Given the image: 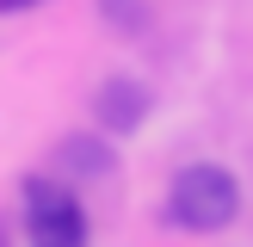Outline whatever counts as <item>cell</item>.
<instances>
[{
	"label": "cell",
	"instance_id": "obj_2",
	"mask_svg": "<svg viewBox=\"0 0 253 247\" xmlns=\"http://www.w3.org/2000/svg\"><path fill=\"white\" fill-rule=\"evenodd\" d=\"M25 204V241L31 247H93V229H86V210L74 198V179L62 173H31L19 185Z\"/></svg>",
	"mask_w": 253,
	"mask_h": 247
},
{
	"label": "cell",
	"instance_id": "obj_4",
	"mask_svg": "<svg viewBox=\"0 0 253 247\" xmlns=\"http://www.w3.org/2000/svg\"><path fill=\"white\" fill-rule=\"evenodd\" d=\"M49 161H56L62 179H111V173H118V148H111L105 130H74V136H62Z\"/></svg>",
	"mask_w": 253,
	"mask_h": 247
},
{
	"label": "cell",
	"instance_id": "obj_3",
	"mask_svg": "<svg viewBox=\"0 0 253 247\" xmlns=\"http://www.w3.org/2000/svg\"><path fill=\"white\" fill-rule=\"evenodd\" d=\"M155 118V86L136 81V74H105L93 86V130L105 136H136Z\"/></svg>",
	"mask_w": 253,
	"mask_h": 247
},
{
	"label": "cell",
	"instance_id": "obj_6",
	"mask_svg": "<svg viewBox=\"0 0 253 247\" xmlns=\"http://www.w3.org/2000/svg\"><path fill=\"white\" fill-rule=\"evenodd\" d=\"M31 6H49V0H0V19H19V12H31Z\"/></svg>",
	"mask_w": 253,
	"mask_h": 247
},
{
	"label": "cell",
	"instance_id": "obj_1",
	"mask_svg": "<svg viewBox=\"0 0 253 247\" xmlns=\"http://www.w3.org/2000/svg\"><path fill=\"white\" fill-rule=\"evenodd\" d=\"M241 216V179L222 161H185L167 179V222L185 235H222Z\"/></svg>",
	"mask_w": 253,
	"mask_h": 247
},
{
	"label": "cell",
	"instance_id": "obj_5",
	"mask_svg": "<svg viewBox=\"0 0 253 247\" xmlns=\"http://www.w3.org/2000/svg\"><path fill=\"white\" fill-rule=\"evenodd\" d=\"M93 6H99V19H105L111 37H142L148 19H155V12H148V0H93Z\"/></svg>",
	"mask_w": 253,
	"mask_h": 247
}]
</instances>
